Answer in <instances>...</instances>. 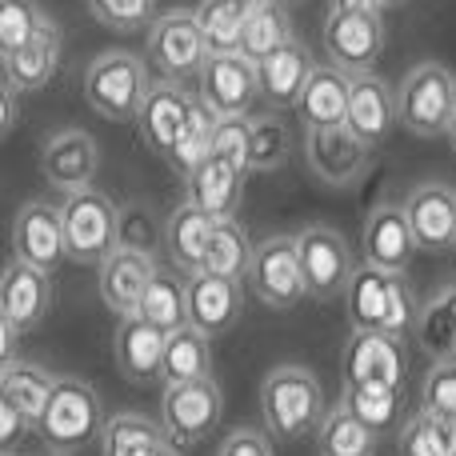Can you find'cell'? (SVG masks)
<instances>
[{
  "label": "cell",
  "instance_id": "52",
  "mask_svg": "<svg viewBox=\"0 0 456 456\" xmlns=\"http://www.w3.org/2000/svg\"><path fill=\"white\" fill-rule=\"evenodd\" d=\"M428 420H433V428H436V436H441L444 452L456 456V417H433V412H428Z\"/></svg>",
  "mask_w": 456,
  "mask_h": 456
},
{
  "label": "cell",
  "instance_id": "54",
  "mask_svg": "<svg viewBox=\"0 0 456 456\" xmlns=\"http://www.w3.org/2000/svg\"><path fill=\"white\" fill-rule=\"evenodd\" d=\"M152 456H181V452H176V444H168V441H165V444H160V449L152 452Z\"/></svg>",
  "mask_w": 456,
  "mask_h": 456
},
{
  "label": "cell",
  "instance_id": "56",
  "mask_svg": "<svg viewBox=\"0 0 456 456\" xmlns=\"http://www.w3.org/2000/svg\"><path fill=\"white\" fill-rule=\"evenodd\" d=\"M401 4H409V0H385V8H401Z\"/></svg>",
  "mask_w": 456,
  "mask_h": 456
},
{
  "label": "cell",
  "instance_id": "2",
  "mask_svg": "<svg viewBox=\"0 0 456 456\" xmlns=\"http://www.w3.org/2000/svg\"><path fill=\"white\" fill-rule=\"evenodd\" d=\"M260 417L276 441H300V436L316 433L324 420L321 380L297 364L273 369L260 385Z\"/></svg>",
  "mask_w": 456,
  "mask_h": 456
},
{
  "label": "cell",
  "instance_id": "37",
  "mask_svg": "<svg viewBox=\"0 0 456 456\" xmlns=\"http://www.w3.org/2000/svg\"><path fill=\"white\" fill-rule=\"evenodd\" d=\"M141 316L160 332H176L189 324V281L176 273H157L141 300Z\"/></svg>",
  "mask_w": 456,
  "mask_h": 456
},
{
  "label": "cell",
  "instance_id": "43",
  "mask_svg": "<svg viewBox=\"0 0 456 456\" xmlns=\"http://www.w3.org/2000/svg\"><path fill=\"white\" fill-rule=\"evenodd\" d=\"M93 16L112 32H136V28H152L157 20V0H88Z\"/></svg>",
  "mask_w": 456,
  "mask_h": 456
},
{
  "label": "cell",
  "instance_id": "39",
  "mask_svg": "<svg viewBox=\"0 0 456 456\" xmlns=\"http://www.w3.org/2000/svg\"><path fill=\"white\" fill-rule=\"evenodd\" d=\"M345 409H353L372 433H388L401 417V388L393 385H345Z\"/></svg>",
  "mask_w": 456,
  "mask_h": 456
},
{
  "label": "cell",
  "instance_id": "28",
  "mask_svg": "<svg viewBox=\"0 0 456 456\" xmlns=\"http://www.w3.org/2000/svg\"><path fill=\"white\" fill-rule=\"evenodd\" d=\"M0 61H4L8 85H16L20 93H40L56 77V69H61V32L53 24H45L28 45H20L16 53L0 56Z\"/></svg>",
  "mask_w": 456,
  "mask_h": 456
},
{
  "label": "cell",
  "instance_id": "53",
  "mask_svg": "<svg viewBox=\"0 0 456 456\" xmlns=\"http://www.w3.org/2000/svg\"><path fill=\"white\" fill-rule=\"evenodd\" d=\"M236 4H240V8H244V12H256V8H265V4H268V0H236Z\"/></svg>",
  "mask_w": 456,
  "mask_h": 456
},
{
  "label": "cell",
  "instance_id": "29",
  "mask_svg": "<svg viewBox=\"0 0 456 456\" xmlns=\"http://www.w3.org/2000/svg\"><path fill=\"white\" fill-rule=\"evenodd\" d=\"M244 176L248 173H240L232 160H224L213 152V157L184 181L189 184V200H197L200 208H208L216 221L236 216V205H240V192H244Z\"/></svg>",
  "mask_w": 456,
  "mask_h": 456
},
{
  "label": "cell",
  "instance_id": "34",
  "mask_svg": "<svg viewBox=\"0 0 456 456\" xmlns=\"http://www.w3.org/2000/svg\"><path fill=\"white\" fill-rule=\"evenodd\" d=\"M165 441V425L141 417V412H120V417L104 420L96 449L101 456H152Z\"/></svg>",
  "mask_w": 456,
  "mask_h": 456
},
{
  "label": "cell",
  "instance_id": "46",
  "mask_svg": "<svg viewBox=\"0 0 456 456\" xmlns=\"http://www.w3.org/2000/svg\"><path fill=\"white\" fill-rule=\"evenodd\" d=\"M420 409L433 417H456V361H436L420 385Z\"/></svg>",
  "mask_w": 456,
  "mask_h": 456
},
{
  "label": "cell",
  "instance_id": "41",
  "mask_svg": "<svg viewBox=\"0 0 456 456\" xmlns=\"http://www.w3.org/2000/svg\"><path fill=\"white\" fill-rule=\"evenodd\" d=\"M292 152V136L276 112H252V173H276Z\"/></svg>",
  "mask_w": 456,
  "mask_h": 456
},
{
  "label": "cell",
  "instance_id": "9",
  "mask_svg": "<svg viewBox=\"0 0 456 456\" xmlns=\"http://www.w3.org/2000/svg\"><path fill=\"white\" fill-rule=\"evenodd\" d=\"M252 292H256L260 305L276 308H297L308 297V281L305 268H300V252H297V236H265L256 244V256L248 268Z\"/></svg>",
  "mask_w": 456,
  "mask_h": 456
},
{
  "label": "cell",
  "instance_id": "27",
  "mask_svg": "<svg viewBox=\"0 0 456 456\" xmlns=\"http://www.w3.org/2000/svg\"><path fill=\"white\" fill-rule=\"evenodd\" d=\"M213 228H216V216L208 208H200L197 200H184L181 208H173L165 221V248L173 256V265L181 273H200L205 268V252H208V240H213Z\"/></svg>",
  "mask_w": 456,
  "mask_h": 456
},
{
  "label": "cell",
  "instance_id": "20",
  "mask_svg": "<svg viewBox=\"0 0 456 456\" xmlns=\"http://www.w3.org/2000/svg\"><path fill=\"white\" fill-rule=\"evenodd\" d=\"M48 308H53V273L12 256L0 276V316L20 332H32L48 316Z\"/></svg>",
  "mask_w": 456,
  "mask_h": 456
},
{
  "label": "cell",
  "instance_id": "30",
  "mask_svg": "<svg viewBox=\"0 0 456 456\" xmlns=\"http://www.w3.org/2000/svg\"><path fill=\"white\" fill-rule=\"evenodd\" d=\"M216 125H221V117H216L213 109H208L200 96H192V109H189V120H184L181 136L173 141V149L165 152V165L173 168L181 181H189L192 173H197L200 165H205L208 157H213V141H216Z\"/></svg>",
  "mask_w": 456,
  "mask_h": 456
},
{
  "label": "cell",
  "instance_id": "4",
  "mask_svg": "<svg viewBox=\"0 0 456 456\" xmlns=\"http://www.w3.org/2000/svg\"><path fill=\"white\" fill-rule=\"evenodd\" d=\"M61 221L69 260L77 265H104L120 248V205H112V197L96 184L61 200Z\"/></svg>",
  "mask_w": 456,
  "mask_h": 456
},
{
  "label": "cell",
  "instance_id": "33",
  "mask_svg": "<svg viewBox=\"0 0 456 456\" xmlns=\"http://www.w3.org/2000/svg\"><path fill=\"white\" fill-rule=\"evenodd\" d=\"M417 345L436 361H456V284H444L420 305Z\"/></svg>",
  "mask_w": 456,
  "mask_h": 456
},
{
  "label": "cell",
  "instance_id": "18",
  "mask_svg": "<svg viewBox=\"0 0 456 456\" xmlns=\"http://www.w3.org/2000/svg\"><path fill=\"white\" fill-rule=\"evenodd\" d=\"M361 252L364 265L385 268V273H404L412 265V252H417V236H412L409 213L404 205H377L364 221V236H361Z\"/></svg>",
  "mask_w": 456,
  "mask_h": 456
},
{
  "label": "cell",
  "instance_id": "38",
  "mask_svg": "<svg viewBox=\"0 0 456 456\" xmlns=\"http://www.w3.org/2000/svg\"><path fill=\"white\" fill-rule=\"evenodd\" d=\"M197 20H200V32H205V40H208V53H240L248 12H244L236 0H200Z\"/></svg>",
  "mask_w": 456,
  "mask_h": 456
},
{
  "label": "cell",
  "instance_id": "57",
  "mask_svg": "<svg viewBox=\"0 0 456 456\" xmlns=\"http://www.w3.org/2000/svg\"><path fill=\"white\" fill-rule=\"evenodd\" d=\"M4 456H16V452H4Z\"/></svg>",
  "mask_w": 456,
  "mask_h": 456
},
{
  "label": "cell",
  "instance_id": "19",
  "mask_svg": "<svg viewBox=\"0 0 456 456\" xmlns=\"http://www.w3.org/2000/svg\"><path fill=\"white\" fill-rule=\"evenodd\" d=\"M152 276H157V265H152L149 252L117 248L104 265H96V292H101L109 313L133 316L141 313V300L149 292Z\"/></svg>",
  "mask_w": 456,
  "mask_h": 456
},
{
  "label": "cell",
  "instance_id": "45",
  "mask_svg": "<svg viewBox=\"0 0 456 456\" xmlns=\"http://www.w3.org/2000/svg\"><path fill=\"white\" fill-rule=\"evenodd\" d=\"M213 152L232 160L240 173H252V117H221Z\"/></svg>",
  "mask_w": 456,
  "mask_h": 456
},
{
  "label": "cell",
  "instance_id": "1",
  "mask_svg": "<svg viewBox=\"0 0 456 456\" xmlns=\"http://www.w3.org/2000/svg\"><path fill=\"white\" fill-rule=\"evenodd\" d=\"M417 297L404 273H385L372 265H356L348 284V321L353 329H377L388 337H417Z\"/></svg>",
  "mask_w": 456,
  "mask_h": 456
},
{
  "label": "cell",
  "instance_id": "47",
  "mask_svg": "<svg viewBox=\"0 0 456 456\" xmlns=\"http://www.w3.org/2000/svg\"><path fill=\"white\" fill-rule=\"evenodd\" d=\"M396 452H401V456H449L425 409H417V412H412V417L401 425V436H396Z\"/></svg>",
  "mask_w": 456,
  "mask_h": 456
},
{
  "label": "cell",
  "instance_id": "25",
  "mask_svg": "<svg viewBox=\"0 0 456 456\" xmlns=\"http://www.w3.org/2000/svg\"><path fill=\"white\" fill-rule=\"evenodd\" d=\"M256 69H260V96H265L273 109H297L308 77L316 72V61H313V53L292 37L289 45H281L276 53H268Z\"/></svg>",
  "mask_w": 456,
  "mask_h": 456
},
{
  "label": "cell",
  "instance_id": "24",
  "mask_svg": "<svg viewBox=\"0 0 456 456\" xmlns=\"http://www.w3.org/2000/svg\"><path fill=\"white\" fill-rule=\"evenodd\" d=\"M396 93L388 88L385 77L377 72H364V77H353V101H348V120L345 125L361 136L369 149L385 144V136L393 133L396 125Z\"/></svg>",
  "mask_w": 456,
  "mask_h": 456
},
{
  "label": "cell",
  "instance_id": "11",
  "mask_svg": "<svg viewBox=\"0 0 456 456\" xmlns=\"http://www.w3.org/2000/svg\"><path fill=\"white\" fill-rule=\"evenodd\" d=\"M200 101L216 117H252L260 96V69L244 53H213L197 77Z\"/></svg>",
  "mask_w": 456,
  "mask_h": 456
},
{
  "label": "cell",
  "instance_id": "36",
  "mask_svg": "<svg viewBox=\"0 0 456 456\" xmlns=\"http://www.w3.org/2000/svg\"><path fill=\"white\" fill-rule=\"evenodd\" d=\"M316 444H321V456H372L377 452V433L353 409L337 404V409L324 412L321 428H316Z\"/></svg>",
  "mask_w": 456,
  "mask_h": 456
},
{
  "label": "cell",
  "instance_id": "26",
  "mask_svg": "<svg viewBox=\"0 0 456 456\" xmlns=\"http://www.w3.org/2000/svg\"><path fill=\"white\" fill-rule=\"evenodd\" d=\"M348 101H353V77L337 64H316L305 93L297 101L300 125L305 128H337L348 120Z\"/></svg>",
  "mask_w": 456,
  "mask_h": 456
},
{
  "label": "cell",
  "instance_id": "48",
  "mask_svg": "<svg viewBox=\"0 0 456 456\" xmlns=\"http://www.w3.org/2000/svg\"><path fill=\"white\" fill-rule=\"evenodd\" d=\"M32 428H37V425H32V420L24 417V412L16 409L8 396H0V449L12 452L16 444H20V436L32 433Z\"/></svg>",
  "mask_w": 456,
  "mask_h": 456
},
{
  "label": "cell",
  "instance_id": "17",
  "mask_svg": "<svg viewBox=\"0 0 456 456\" xmlns=\"http://www.w3.org/2000/svg\"><path fill=\"white\" fill-rule=\"evenodd\" d=\"M165 345L168 332L149 324L141 313L120 316L117 337H112V356H117L120 377L133 385H157L165 377Z\"/></svg>",
  "mask_w": 456,
  "mask_h": 456
},
{
  "label": "cell",
  "instance_id": "31",
  "mask_svg": "<svg viewBox=\"0 0 456 456\" xmlns=\"http://www.w3.org/2000/svg\"><path fill=\"white\" fill-rule=\"evenodd\" d=\"M205 377H213V337H205L192 324L168 332L160 385H189V380H205Z\"/></svg>",
  "mask_w": 456,
  "mask_h": 456
},
{
  "label": "cell",
  "instance_id": "15",
  "mask_svg": "<svg viewBox=\"0 0 456 456\" xmlns=\"http://www.w3.org/2000/svg\"><path fill=\"white\" fill-rule=\"evenodd\" d=\"M40 168H45V181L69 197V192L93 189L96 173H101V149L85 128H61L45 141Z\"/></svg>",
  "mask_w": 456,
  "mask_h": 456
},
{
  "label": "cell",
  "instance_id": "58",
  "mask_svg": "<svg viewBox=\"0 0 456 456\" xmlns=\"http://www.w3.org/2000/svg\"><path fill=\"white\" fill-rule=\"evenodd\" d=\"M53 456H64V452H53Z\"/></svg>",
  "mask_w": 456,
  "mask_h": 456
},
{
  "label": "cell",
  "instance_id": "40",
  "mask_svg": "<svg viewBox=\"0 0 456 456\" xmlns=\"http://www.w3.org/2000/svg\"><path fill=\"white\" fill-rule=\"evenodd\" d=\"M292 40V24L289 16H284L281 0H268L265 8H256V12H248V24H244V40H240V53L252 56V61H265L268 53H276L281 45H289Z\"/></svg>",
  "mask_w": 456,
  "mask_h": 456
},
{
  "label": "cell",
  "instance_id": "14",
  "mask_svg": "<svg viewBox=\"0 0 456 456\" xmlns=\"http://www.w3.org/2000/svg\"><path fill=\"white\" fill-rule=\"evenodd\" d=\"M385 53V20L369 12H329L324 20V56L348 77H364Z\"/></svg>",
  "mask_w": 456,
  "mask_h": 456
},
{
  "label": "cell",
  "instance_id": "22",
  "mask_svg": "<svg viewBox=\"0 0 456 456\" xmlns=\"http://www.w3.org/2000/svg\"><path fill=\"white\" fill-rule=\"evenodd\" d=\"M417 248L425 252H449L456 248V189L449 184H417L404 197Z\"/></svg>",
  "mask_w": 456,
  "mask_h": 456
},
{
  "label": "cell",
  "instance_id": "6",
  "mask_svg": "<svg viewBox=\"0 0 456 456\" xmlns=\"http://www.w3.org/2000/svg\"><path fill=\"white\" fill-rule=\"evenodd\" d=\"M456 112V77L444 64L425 61L404 72L396 88V117L412 136H444Z\"/></svg>",
  "mask_w": 456,
  "mask_h": 456
},
{
  "label": "cell",
  "instance_id": "23",
  "mask_svg": "<svg viewBox=\"0 0 456 456\" xmlns=\"http://www.w3.org/2000/svg\"><path fill=\"white\" fill-rule=\"evenodd\" d=\"M189 109H192V96L184 93L176 80H152L149 96L141 104V117H136V133L141 141L149 144L157 157H165L173 149V141L181 136L184 120H189Z\"/></svg>",
  "mask_w": 456,
  "mask_h": 456
},
{
  "label": "cell",
  "instance_id": "12",
  "mask_svg": "<svg viewBox=\"0 0 456 456\" xmlns=\"http://www.w3.org/2000/svg\"><path fill=\"white\" fill-rule=\"evenodd\" d=\"M305 160L321 184L353 189V184L372 168V149L348 125L305 128Z\"/></svg>",
  "mask_w": 456,
  "mask_h": 456
},
{
  "label": "cell",
  "instance_id": "50",
  "mask_svg": "<svg viewBox=\"0 0 456 456\" xmlns=\"http://www.w3.org/2000/svg\"><path fill=\"white\" fill-rule=\"evenodd\" d=\"M16 96H20V88L16 85H0V104H4V112H0V133H12L16 125Z\"/></svg>",
  "mask_w": 456,
  "mask_h": 456
},
{
  "label": "cell",
  "instance_id": "32",
  "mask_svg": "<svg viewBox=\"0 0 456 456\" xmlns=\"http://www.w3.org/2000/svg\"><path fill=\"white\" fill-rule=\"evenodd\" d=\"M53 388H56V377L32 361H8L0 369V396H8L32 425H40L48 401H53Z\"/></svg>",
  "mask_w": 456,
  "mask_h": 456
},
{
  "label": "cell",
  "instance_id": "5",
  "mask_svg": "<svg viewBox=\"0 0 456 456\" xmlns=\"http://www.w3.org/2000/svg\"><path fill=\"white\" fill-rule=\"evenodd\" d=\"M101 428H104V412H101L96 388L77 377H56L53 401H48L45 417L37 425L40 441L53 452L72 456L77 449H85V444L101 441Z\"/></svg>",
  "mask_w": 456,
  "mask_h": 456
},
{
  "label": "cell",
  "instance_id": "10",
  "mask_svg": "<svg viewBox=\"0 0 456 456\" xmlns=\"http://www.w3.org/2000/svg\"><path fill=\"white\" fill-rule=\"evenodd\" d=\"M297 252H300V268L308 281V297L313 300H332L340 292H348L353 284V252L348 240L329 224H305L297 232Z\"/></svg>",
  "mask_w": 456,
  "mask_h": 456
},
{
  "label": "cell",
  "instance_id": "49",
  "mask_svg": "<svg viewBox=\"0 0 456 456\" xmlns=\"http://www.w3.org/2000/svg\"><path fill=\"white\" fill-rule=\"evenodd\" d=\"M221 456H276L265 433L256 428H232L221 444Z\"/></svg>",
  "mask_w": 456,
  "mask_h": 456
},
{
  "label": "cell",
  "instance_id": "13",
  "mask_svg": "<svg viewBox=\"0 0 456 456\" xmlns=\"http://www.w3.org/2000/svg\"><path fill=\"white\" fill-rule=\"evenodd\" d=\"M345 385H409V353L401 337L377 329H353L345 345Z\"/></svg>",
  "mask_w": 456,
  "mask_h": 456
},
{
  "label": "cell",
  "instance_id": "35",
  "mask_svg": "<svg viewBox=\"0 0 456 456\" xmlns=\"http://www.w3.org/2000/svg\"><path fill=\"white\" fill-rule=\"evenodd\" d=\"M252 256H256V244L248 240L244 224L236 216H224L213 228V240L205 252V268L200 273H216V276H232V281H248Z\"/></svg>",
  "mask_w": 456,
  "mask_h": 456
},
{
  "label": "cell",
  "instance_id": "8",
  "mask_svg": "<svg viewBox=\"0 0 456 456\" xmlns=\"http://www.w3.org/2000/svg\"><path fill=\"white\" fill-rule=\"evenodd\" d=\"M221 412L224 401L213 377L189 380V385H165V393H160V425H165L168 444H176V449H192L208 433H216Z\"/></svg>",
  "mask_w": 456,
  "mask_h": 456
},
{
  "label": "cell",
  "instance_id": "42",
  "mask_svg": "<svg viewBox=\"0 0 456 456\" xmlns=\"http://www.w3.org/2000/svg\"><path fill=\"white\" fill-rule=\"evenodd\" d=\"M45 12L32 0H0V56L16 53L45 28Z\"/></svg>",
  "mask_w": 456,
  "mask_h": 456
},
{
  "label": "cell",
  "instance_id": "55",
  "mask_svg": "<svg viewBox=\"0 0 456 456\" xmlns=\"http://www.w3.org/2000/svg\"><path fill=\"white\" fill-rule=\"evenodd\" d=\"M444 136H449V144H452V152H456V112H452V125H449V133H444Z\"/></svg>",
  "mask_w": 456,
  "mask_h": 456
},
{
  "label": "cell",
  "instance_id": "16",
  "mask_svg": "<svg viewBox=\"0 0 456 456\" xmlns=\"http://www.w3.org/2000/svg\"><path fill=\"white\" fill-rule=\"evenodd\" d=\"M12 256L32 268L56 273L64 265V256H69L61 208L45 205V200H28L12 221Z\"/></svg>",
  "mask_w": 456,
  "mask_h": 456
},
{
  "label": "cell",
  "instance_id": "51",
  "mask_svg": "<svg viewBox=\"0 0 456 456\" xmlns=\"http://www.w3.org/2000/svg\"><path fill=\"white\" fill-rule=\"evenodd\" d=\"M329 12H369V16H385V0H329Z\"/></svg>",
  "mask_w": 456,
  "mask_h": 456
},
{
  "label": "cell",
  "instance_id": "7",
  "mask_svg": "<svg viewBox=\"0 0 456 456\" xmlns=\"http://www.w3.org/2000/svg\"><path fill=\"white\" fill-rule=\"evenodd\" d=\"M149 56L152 64L160 69L165 80H192L200 77L208 53V40L200 32V20H197V8H168L152 20L149 28Z\"/></svg>",
  "mask_w": 456,
  "mask_h": 456
},
{
  "label": "cell",
  "instance_id": "21",
  "mask_svg": "<svg viewBox=\"0 0 456 456\" xmlns=\"http://www.w3.org/2000/svg\"><path fill=\"white\" fill-rule=\"evenodd\" d=\"M244 313V289L232 276L192 273L189 276V324L205 337H224Z\"/></svg>",
  "mask_w": 456,
  "mask_h": 456
},
{
  "label": "cell",
  "instance_id": "44",
  "mask_svg": "<svg viewBox=\"0 0 456 456\" xmlns=\"http://www.w3.org/2000/svg\"><path fill=\"white\" fill-rule=\"evenodd\" d=\"M165 240V224L157 221L149 205H125L120 208V248H136V252H149Z\"/></svg>",
  "mask_w": 456,
  "mask_h": 456
},
{
  "label": "cell",
  "instance_id": "3",
  "mask_svg": "<svg viewBox=\"0 0 456 456\" xmlns=\"http://www.w3.org/2000/svg\"><path fill=\"white\" fill-rule=\"evenodd\" d=\"M149 88H152L149 64H144L141 56L125 53V48L96 56L85 72L88 109L104 120H117V125L141 117V104H144V96H149Z\"/></svg>",
  "mask_w": 456,
  "mask_h": 456
}]
</instances>
